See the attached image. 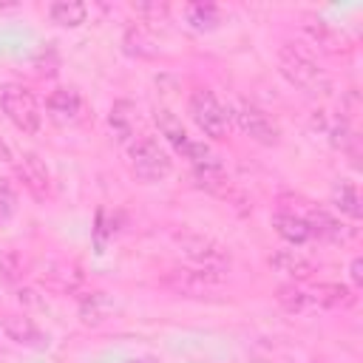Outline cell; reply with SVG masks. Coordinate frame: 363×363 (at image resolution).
I'll use <instances>...</instances> for the list:
<instances>
[{"label":"cell","mask_w":363,"mask_h":363,"mask_svg":"<svg viewBox=\"0 0 363 363\" xmlns=\"http://www.w3.org/2000/svg\"><path fill=\"white\" fill-rule=\"evenodd\" d=\"M278 71L286 77L289 85H295L298 91L303 94H312V96H323L332 91V79L329 74L295 43H284L278 48Z\"/></svg>","instance_id":"1"},{"label":"cell","mask_w":363,"mask_h":363,"mask_svg":"<svg viewBox=\"0 0 363 363\" xmlns=\"http://www.w3.org/2000/svg\"><path fill=\"white\" fill-rule=\"evenodd\" d=\"M128 164L142 182H162L170 173V156L153 136H136L128 145Z\"/></svg>","instance_id":"2"},{"label":"cell","mask_w":363,"mask_h":363,"mask_svg":"<svg viewBox=\"0 0 363 363\" xmlns=\"http://www.w3.org/2000/svg\"><path fill=\"white\" fill-rule=\"evenodd\" d=\"M0 108L14 122V128H20L23 133H37L43 125L40 105L26 85H17V82L3 85L0 88Z\"/></svg>","instance_id":"3"},{"label":"cell","mask_w":363,"mask_h":363,"mask_svg":"<svg viewBox=\"0 0 363 363\" xmlns=\"http://www.w3.org/2000/svg\"><path fill=\"white\" fill-rule=\"evenodd\" d=\"M227 116H230L252 142H258V145L272 147V145L281 142L278 125H275L258 105H252V102H247V99H233L230 108H227Z\"/></svg>","instance_id":"4"},{"label":"cell","mask_w":363,"mask_h":363,"mask_svg":"<svg viewBox=\"0 0 363 363\" xmlns=\"http://www.w3.org/2000/svg\"><path fill=\"white\" fill-rule=\"evenodd\" d=\"M190 116L193 122L199 125V130L210 139H224L227 130H230V116H227V108L216 99L213 91L207 88H196L190 94Z\"/></svg>","instance_id":"5"},{"label":"cell","mask_w":363,"mask_h":363,"mask_svg":"<svg viewBox=\"0 0 363 363\" xmlns=\"http://www.w3.org/2000/svg\"><path fill=\"white\" fill-rule=\"evenodd\" d=\"M224 278H227L224 272L204 269V267H176L164 275V286L179 295H187V298H204V295L216 292Z\"/></svg>","instance_id":"6"},{"label":"cell","mask_w":363,"mask_h":363,"mask_svg":"<svg viewBox=\"0 0 363 363\" xmlns=\"http://www.w3.org/2000/svg\"><path fill=\"white\" fill-rule=\"evenodd\" d=\"M179 244H182V252L196 264V267H204V269H216V272H224L230 269V252L207 238V235H199V233H184L179 235Z\"/></svg>","instance_id":"7"},{"label":"cell","mask_w":363,"mask_h":363,"mask_svg":"<svg viewBox=\"0 0 363 363\" xmlns=\"http://www.w3.org/2000/svg\"><path fill=\"white\" fill-rule=\"evenodd\" d=\"M14 170L20 176V182L37 196V199H45L48 190H51V176H48V167L45 162L37 156V153H20L14 159Z\"/></svg>","instance_id":"8"},{"label":"cell","mask_w":363,"mask_h":363,"mask_svg":"<svg viewBox=\"0 0 363 363\" xmlns=\"http://www.w3.org/2000/svg\"><path fill=\"white\" fill-rule=\"evenodd\" d=\"M301 218L309 224L312 235H320V238H329V241H340V244H343V241H349V238L357 235V230H354L352 224L335 218L332 213H326V210H320V207H309L306 216H301Z\"/></svg>","instance_id":"9"},{"label":"cell","mask_w":363,"mask_h":363,"mask_svg":"<svg viewBox=\"0 0 363 363\" xmlns=\"http://www.w3.org/2000/svg\"><path fill=\"white\" fill-rule=\"evenodd\" d=\"M0 329L6 332L9 340H14L17 346H28V349H43L48 343V337L37 329V323L26 315H3L0 318Z\"/></svg>","instance_id":"10"},{"label":"cell","mask_w":363,"mask_h":363,"mask_svg":"<svg viewBox=\"0 0 363 363\" xmlns=\"http://www.w3.org/2000/svg\"><path fill=\"white\" fill-rule=\"evenodd\" d=\"M269 267H272L275 272L286 275V278H295V281H306V278H312V272H315V261H312L309 255L292 250V247L272 252V255H269Z\"/></svg>","instance_id":"11"},{"label":"cell","mask_w":363,"mask_h":363,"mask_svg":"<svg viewBox=\"0 0 363 363\" xmlns=\"http://www.w3.org/2000/svg\"><path fill=\"white\" fill-rule=\"evenodd\" d=\"M45 108H48V116H51L54 122L68 125V122H77V119H79V113H82V99H79V94H77L74 88H57V91L48 94Z\"/></svg>","instance_id":"12"},{"label":"cell","mask_w":363,"mask_h":363,"mask_svg":"<svg viewBox=\"0 0 363 363\" xmlns=\"http://www.w3.org/2000/svg\"><path fill=\"white\" fill-rule=\"evenodd\" d=\"M309 301L320 309H346L354 303V292L343 284H318L309 289Z\"/></svg>","instance_id":"13"},{"label":"cell","mask_w":363,"mask_h":363,"mask_svg":"<svg viewBox=\"0 0 363 363\" xmlns=\"http://www.w3.org/2000/svg\"><path fill=\"white\" fill-rule=\"evenodd\" d=\"M153 119H156V125H159V133L173 145V150H176V153H182V150L187 147V142L193 139V136L184 130L182 119H179L173 111H167V108H156Z\"/></svg>","instance_id":"14"},{"label":"cell","mask_w":363,"mask_h":363,"mask_svg":"<svg viewBox=\"0 0 363 363\" xmlns=\"http://www.w3.org/2000/svg\"><path fill=\"white\" fill-rule=\"evenodd\" d=\"M272 227L281 238H286L289 244H306L312 238V230L309 224L295 216V213H272Z\"/></svg>","instance_id":"15"},{"label":"cell","mask_w":363,"mask_h":363,"mask_svg":"<svg viewBox=\"0 0 363 363\" xmlns=\"http://www.w3.org/2000/svg\"><path fill=\"white\" fill-rule=\"evenodd\" d=\"M108 125L113 130V136L119 142H128L136 130V108L128 102V99H119L111 105V113H108Z\"/></svg>","instance_id":"16"},{"label":"cell","mask_w":363,"mask_h":363,"mask_svg":"<svg viewBox=\"0 0 363 363\" xmlns=\"http://www.w3.org/2000/svg\"><path fill=\"white\" fill-rule=\"evenodd\" d=\"M111 315V298L105 292H88L79 301V318L85 326H99Z\"/></svg>","instance_id":"17"},{"label":"cell","mask_w":363,"mask_h":363,"mask_svg":"<svg viewBox=\"0 0 363 363\" xmlns=\"http://www.w3.org/2000/svg\"><path fill=\"white\" fill-rule=\"evenodd\" d=\"M184 20L193 31H213L221 23V11L213 3H190L184 9Z\"/></svg>","instance_id":"18"},{"label":"cell","mask_w":363,"mask_h":363,"mask_svg":"<svg viewBox=\"0 0 363 363\" xmlns=\"http://www.w3.org/2000/svg\"><path fill=\"white\" fill-rule=\"evenodd\" d=\"M48 17L57 26H79L88 17V6L77 3V0H57V3L48 6Z\"/></svg>","instance_id":"19"},{"label":"cell","mask_w":363,"mask_h":363,"mask_svg":"<svg viewBox=\"0 0 363 363\" xmlns=\"http://www.w3.org/2000/svg\"><path fill=\"white\" fill-rule=\"evenodd\" d=\"M332 204L343 213V216H349L352 221H357L360 218V196H357V187L352 184V182H337L335 187H332Z\"/></svg>","instance_id":"20"},{"label":"cell","mask_w":363,"mask_h":363,"mask_svg":"<svg viewBox=\"0 0 363 363\" xmlns=\"http://www.w3.org/2000/svg\"><path fill=\"white\" fill-rule=\"evenodd\" d=\"M275 301H278L286 312H306V309H312L309 292L301 289V286H295V284H284V286H278Z\"/></svg>","instance_id":"21"},{"label":"cell","mask_w":363,"mask_h":363,"mask_svg":"<svg viewBox=\"0 0 363 363\" xmlns=\"http://www.w3.org/2000/svg\"><path fill=\"white\" fill-rule=\"evenodd\" d=\"M130 9L142 17V23H153V26L167 23V6L164 3H133Z\"/></svg>","instance_id":"22"},{"label":"cell","mask_w":363,"mask_h":363,"mask_svg":"<svg viewBox=\"0 0 363 363\" xmlns=\"http://www.w3.org/2000/svg\"><path fill=\"white\" fill-rule=\"evenodd\" d=\"M17 275H20L17 255L11 250H3L0 247V284H11V281H17Z\"/></svg>","instance_id":"23"},{"label":"cell","mask_w":363,"mask_h":363,"mask_svg":"<svg viewBox=\"0 0 363 363\" xmlns=\"http://www.w3.org/2000/svg\"><path fill=\"white\" fill-rule=\"evenodd\" d=\"M14 207H17V196H14V190L0 179V218H9V216L14 213Z\"/></svg>","instance_id":"24"},{"label":"cell","mask_w":363,"mask_h":363,"mask_svg":"<svg viewBox=\"0 0 363 363\" xmlns=\"http://www.w3.org/2000/svg\"><path fill=\"white\" fill-rule=\"evenodd\" d=\"M125 45H128L130 54H139V57H150V54H153V51L145 48V45H150V43L142 37V31H130V34L125 37Z\"/></svg>","instance_id":"25"},{"label":"cell","mask_w":363,"mask_h":363,"mask_svg":"<svg viewBox=\"0 0 363 363\" xmlns=\"http://www.w3.org/2000/svg\"><path fill=\"white\" fill-rule=\"evenodd\" d=\"M352 281H354V284L363 281V261H360V258H352Z\"/></svg>","instance_id":"26"},{"label":"cell","mask_w":363,"mask_h":363,"mask_svg":"<svg viewBox=\"0 0 363 363\" xmlns=\"http://www.w3.org/2000/svg\"><path fill=\"white\" fill-rule=\"evenodd\" d=\"M0 162H11V147L0 139Z\"/></svg>","instance_id":"27"},{"label":"cell","mask_w":363,"mask_h":363,"mask_svg":"<svg viewBox=\"0 0 363 363\" xmlns=\"http://www.w3.org/2000/svg\"><path fill=\"white\" fill-rule=\"evenodd\" d=\"M125 363H156V357H133V360H125Z\"/></svg>","instance_id":"28"}]
</instances>
